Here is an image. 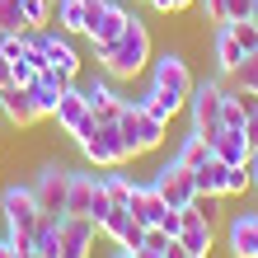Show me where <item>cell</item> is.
I'll return each mask as SVG.
<instances>
[{"instance_id": "cell-4", "label": "cell", "mask_w": 258, "mask_h": 258, "mask_svg": "<svg viewBox=\"0 0 258 258\" xmlns=\"http://www.w3.org/2000/svg\"><path fill=\"white\" fill-rule=\"evenodd\" d=\"M221 75H207V80H192V94L183 103V113H188V132L197 136H207V146H211V136L221 132Z\"/></svg>"}, {"instance_id": "cell-16", "label": "cell", "mask_w": 258, "mask_h": 258, "mask_svg": "<svg viewBox=\"0 0 258 258\" xmlns=\"http://www.w3.org/2000/svg\"><path fill=\"white\" fill-rule=\"evenodd\" d=\"M94 239H99V225L89 216H61V253L56 258H89Z\"/></svg>"}, {"instance_id": "cell-27", "label": "cell", "mask_w": 258, "mask_h": 258, "mask_svg": "<svg viewBox=\"0 0 258 258\" xmlns=\"http://www.w3.org/2000/svg\"><path fill=\"white\" fill-rule=\"evenodd\" d=\"M174 160L178 164H188V169H197L202 160H211V146H207V136H197V132H188L183 141H178V150H174Z\"/></svg>"}, {"instance_id": "cell-20", "label": "cell", "mask_w": 258, "mask_h": 258, "mask_svg": "<svg viewBox=\"0 0 258 258\" xmlns=\"http://www.w3.org/2000/svg\"><path fill=\"white\" fill-rule=\"evenodd\" d=\"M85 99H89V113L99 117V122H117V113H122V99L127 94H117V80H94V85H85Z\"/></svg>"}, {"instance_id": "cell-38", "label": "cell", "mask_w": 258, "mask_h": 258, "mask_svg": "<svg viewBox=\"0 0 258 258\" xmlns=\"http://www.w3.org/2000/svg\"><path fill=\"white\" fill-rule=\"evenodd\" d=\"M164 258H188V249L178 244V239H169V244H164Z\"/></svg>"}, {"instance_id": "cell-43", "label": "cell", "mask_w": 258, "mask_h": 258, "mask_svg": "<svg viewBox=\"0 0 258 258\" xmlns=\"http://www.w3.org/2000/svg\"><path fill=\"white\" fill-rule=\"evenodd\" d=\"M113 258H132V249H117V253H113Z\"/></svg>"}, {"instance_id": "cell-2", "label": "cell", "mask_w": 258, "mask_h": 258, "mask_svg": "<svg viewBox=\"0 0 258 258\" xmlns=\"http://www.w3.org/2000/svg\"><path fill=\"white\" fill-rule=\"evenodd\" d=\"M0 211H5V225L14 230V249H33V225L42 221V207L28 183H5L0 188Z\"/></svg>"}, {"instance_id": "cell-7", "label": "cell", "mask_w": 258, "mask_h": 258, "mask_svg": "<svg viewBox=\"0 0 258 258\" xmlns=\"http://www.w3.org/2000/svg\"><path fill=\"white\" fill-rule=\"evenodd\" d=\"M150 85L160 89V94H169L178 108L188 103V94H192V71H188V61H183V52H160V56H150Z\"/></svg>"}, {"instance_id": "cell-5", "label": "cell", "mask_w": 258, "mask_h": 258, "mask_svg": "<svg viewBox=\"0 0 258 258\" xmlns=\"http://www.w3.org/2000/svg\"><path fill=\"white\" fill-rule=\"evenodd\" d=\"M117 132L127 136V146L136 150V155H150V150H160V146H164V132H169V122H164V117H155L150 108H141V103L122 99Z\"/></svg>"}, {"instance_id": "cell-39", "label": "cell", "mask_w": 258, "mask_h": 258, "mask_svg": "<svg viewBox=\"0 0 258 258\" xmlns=\"http://www.w3.org/2000/svg\"><path fill=\"white\" fill-rule=\"evenodd\" d=\"M132 258H164V253H160V249H146V244H141V249H132Z\"/></svg>"}, {"instance_id": "cell-32", "label": "cell", "mask_w": 258, "mask_h": 258, "mask_svg": "<svg viewBox=\"0 0 258 258\" xmlns=\"http://www.w3.org/2000/svg\"><path fill=\"white\" fill-rule=\"evenodd\" d=\"M230 33H235V42H239V47H244V56H249V52H258V24H253V19L230 24Z\"/></svg>"}, {"instance_id": "cell-31", "label": "cell", "mask_w": 258, "mask_h": 258, "mask_svg": "<svg viewBox=\"0 0 258 258\" xmlns=\"http://www.w3.org/2000/svg\"><path fill=\"white\" fill-rule=\"evenodd\" d=\"M230 80H235L239 89H249V94H258V52H249L244 61L235 66V75H230Z\"/></svg>"}, {"instance_id": "cell-25", "label": "cell", "mask_w": 258, "mask_h": 258, "mask_svg": "<svg viewBox=\"0 0 258 258\" xmlns=\"http://www.w3.org/2000/svg\"><path fill=\"white\" fill-rule=\"evenodd\" d=\"M99 178H103V192H108V202H113V207H127V202H132L136 178H132V174H122V164H117V169H103Z\"/></svg>"}, {"instance_id": "cell-30", "label": "cell", "mask_w": 258, "mask_h": 258, "mask_svg": "<svg viewBox=\"0 0 258 258\" xmlns=\"http://www.w3.org/2000/svg\"><path fill=\"white\" fill-rule=\"evenodd\" d=\"M239 192H249V169H244V164H225L221 197H239Z\"/></svg>"}, {"instance_id": "cell-11", "label": "cell", "mask_w": 258, "mask_h": 258, "mask_svg": "<svg viewBox=\"0 0 258 258\" xmlns=\"http://www.w3.org/2000/svg\"><path fill=\"white\" fill-rule=\"evenodd\" d=\"M28 188H33V197H38L42 211L66 216V192H71V169H66V164H42Z\"/></svg>"}, {"instance_id": "cell-22", "label": "cell", "mask_w": 258, "mask_h": 258, "mask_svg": "<svg viewBox=\"0 0 258 258\" xmlns=\"http://www.w3.org/2000/svg\"><path fill=\"white\" fill-rule=\"evenodd\" d=\"M211 155H216L221 164H244L249 160V136H244V127H221L216 136H211Z\"/></svg>"}, {"instance_id": "cell-15", "label": "cell", "mask_w": 258, "mask_h": 258, "mask_svg": "<svg viewBox=\"0 0 258 258\" xmlns=\"http://www.w3.org/2000/svg\"><path fill=\"white\" fill-rule=\"evenodd\" d=\"M178 244H183L188 253H202V258H211V249H216L211 216H207V211H197L192 202L183 207V230H178Z\"/></svg>"}, {"instance_id": "cell-26", "label": "cell", "mask_w": 258, "mask_h": 258, "mask_svg": "<svg viewBox=\"0 0 258 258\" xmlns=\"http://www.w3.org/2000/svg\"><path fill=\"white\" fill-rule=\"evenodd\" d=\"M221 178H225V164L211 155V160H202L192 169V183H197V192H211V197H221Z\"/></svg>"}, {"instance_id": "cell-37", "label": "cell", "mask_w": 258, "mask_h": 258, "mask_svg": "<svg viewBox=\"0 0 258 258\" xmlns=\"http://www.w3.org/2000/svg\"><path fill=\"white\" fill-rule=\"evenodd\" d=\"M244 169H249V188L258 183V146H249V160H244Z\"/></svg>"}, {"instance_id": "cell-1", "label": "cell", "mask_w": 258, "mask_h": 258, "mask_svg": "<svg viewBox=\"0 0 258 258\" xmlns=\"http://www.w3.org/2000/svg\"><path fill=\"white\" fill-rule=\"evenodd\" d=\"M150 28L136 19H127V28H122V38L117 42H108V47H94V61L103 66V75L108 80H136L146 66H150Z\"/></svg>"}, {"instance_id": "cell-44", "label": "cell", "mask_w": 258, "mask_h": 258, "mask_svg": "<svg viewBox=\"0 0 258 258\" xmlns=\"http://www.w3.org/2000/svg\"><path fill=\"white\" fill-rule=\"evenodd\" d=\"M253 197H258V183H253Z\"/></svg>"}, {"instance_id": "cell-17", "label": "cell", "mask_w": 258, "mask_h": 258, "mask_svg": "<svg viewBox=\"0 0 258 258\" xmlns=\"http://www.w3.org/2000/svg\"><path fill=\"white\" fill-rule=\"evenodd\" d=\"M225 249L230 258H258V211H239L225 225Z\"/></svg>"}, {"instance_id": "cell-29", "label": "cell", "mask_w": 258, "mask_h": 258, "mask_svg": "<svg viewBox=\"0 0 258 258\" xmlns=\"http://www.w3.org/2000/svg\"><path fill=\"white\" fill-rule=\"evenodd\" d=\"M28 19H24V5L19 0H0V33H24Z\"/></svg>"}, {"instance_id": "cell-9", "label": "cell", "mask_w": 258, "mask_h": 258, "mask_svg": "<svg viewBox=\"0 0 258 258\" xmlns=\"http://www.w3.org/2000/svg\"><path fill=\"white\" fill-rule=\"evenodd\" d=\"M52 122L61 127V132L71 136V141H80V136H89V132L99 127V117L89 113L85 85H75V80H71V85L61 89V99H56V113H52Z\"/></svg>"}, {"instance_id": "cell-33", "label": "cell", "mask_w": 258, "mask_h": 258, "mask_svg": "<svg viewBox=\"0 0 258 258\" xmlns=\"http://www.w3.org/2000/svg\"><path fill=\"white\" fill-rule=\"evenodd\" d=\"M19 5H24V19H28V28L52 24V0H19Z\"/></svg>"}, {"instance_id": "cell-13", "label": "cell", "mask_w": 258, "mask_h": 258, "mask_svg": "<svg viewBox=\"0 0 258 258\" xmlns=\"http://www.w3.org/2000/svg\"><path fill=\"white\" fill-rule=\"evenodd\" d=\"M99 235H108L117 249H141L146 244V225L132 216V207H108V216L99 221Z\"/></svg>"}, {"instance_id": "cell-23", "label": "cell", "mask_w": 258, "mask_h": 258, "mask_svg": "<svg viewBox=\"0 0 258 258\" xmlns=\"http://www.w3.org/2000/svg\"><path fill=\"white\" fill-rule=\"evenodd\" d=\"M52 24L61 33H80L85 38V24H89V0H52Z\"/></svg>"}, {"instance_id": "cell-42", "label": "cell", "mask_w": 258, "mask_h": 258, "mask_svg": "<svg viewBox=\"0 0 258 258\" xmlns=\"http://www.w3.org/2000/svg\"><path fill=\"white\" fill-rule=\"evenodd\" d=\"M249 19H253V24H258V0H253V5H249Z\"/></svg>"}, {"instance_id": "cell-6", "label": "cell", "mask_w": 258, "mask_h": 258, "mask_svg": "<svg viewBox=\"0 0 258 258\" xmlns=\"http://www.w3.org/2000/svg\"><path fill=\"white\" fill-rule=\"evenodd\" d=\"M108 192H103V178L99 174H85V169H71V192H66V216H89V221H103L108 216Z\"/></svg>"}, {"instance_id": "cell-21", "label": "cell", "mask_w": 258, "mask_h": 258, "mask_svg": "<svg viewBox=\"0 0 258 258\" xmlns=\"http://www.w3.org/2000/svg\"><path fill=\"white\" fill-rule=\"evenodd\" d=\"M127 207H132V216L141 221L146 230H150V225H160L164 216H169V202L155 192V183H150V178H146V183H136V192H132V202H127Z\"/></svg>"}, {"instance_id": "cell-41", "label": "cell", "mask_w": 258, "mask_h": 258, "mask_svg": "<svg viewBox=\"0 0 258 258\" xmlns=\"http://www.w3.org/2000/svg\"><path fill=\"white\" fill-rule=\"evenodd\" d=\"M0 258H19V249H14V244H0Z\"/></svg>"}, {"instance_id": "cell-35", "label": "cell", "mask_w": 258, "mask_h": 258, "mask_svg": "<svg viewBox=\"0 0 258 258\" xmlns=\"http://www.w3.org/2000/svg\"><path fill=\"white\" fill-rule=\"evenodd\" d=\"M197 10L207 24H225V0H197Z\"/></svg>"}, {"instance_id": "cell-28", "label": "cell", "mask_w": 258, "mask_h": 258, "mask_svg": "<svg viewBox=\"0 0 258 258\" xmlns=\"http://www.w3.org/2000/svg\"><path fill=\"white\" fill-rule=\"evenodd\" d=\"M221 127H244V103H239V85H221Z\"/></svg>"}, {"instance_id": "cell-40", "label": "cell", "mask_w": 258, "mask_h": 258, "mask_svg": "<svg viewBox=\"0 0 258 258\" xmlns=\"http://www.w3.org/2000/svg\"><path fill=\"white\" fill-rule=\"evenodd\" d=\"M0 85H10V61L0 56Z\"/></svg>"}, {"instance_id": "cell-19", "label": "cell", "mask_w": 258, "mask_h": 258, "mask_svg": "<svg viewBox=\"0 0 258 258\" xmlns=\"http://www.w3.org/2000/svg\"><path fill=\"white\" fill-rule=\"evenodd\" d=\"M211 56H216V75H221V80H230L235 66L244 61V47L235 42L230 24H211Z\"/></svg>"}, {"instance_id": "cell-18", "label": "cell", "mask_w": 258, "mask_h": 258, "mask_svg": "<svg viewBox=\"0 0 258 258\" xmlns=\"http://www.w3.org/2000/svg\"><path fill=\"white\" fill-rule=\"evenodd\" d=\"M71 80L61 71H52V66H42L33 80H28V94H33V108L42 113V117H52L56 113V99H61V89H66Z\"/></svg>"}, {"instance_id": "cell-24", "label": "cell", "mask_w": 258, "mask_h": 258, "mask_svg": "<svg viewBox=\"0 0 258 258\" xmlns=\"http://www.w3.org/2000/svg\"><path fill=\"white\" fill-rule=\"evenodd\" d=\"M33 253H42V258H56L61 253V216H52V211H42V221L33 225Z\"/></svg>"}, {"instance_id": "cell-8", "label": "cell", "mask_w": 258, "mask_h": 258, "mask_svg": "<svg viewBox=\"0 0 258 258\" xmlns=\"http://www.w3.org/2000/svg\"><path fill=\"white\" fill-rule=\"evenodd\" d=\"M127 19H132V10L122 5V0H89V24H85L89 52L117 42V38H122V28H127Z\"/></svg>"}, {"instance_id": "cell-3", "label": "cell", "mask_w": 258, "mask_h": 258, "mask_svg": "<svg viewBox=\"0 0 258 258\" xmlns=\"http://www.w3.org/2000/svg\"><path fill=\"white\" fill-rule=\"evenodd\" d=\"M80 155L85 164H94V169H117V164H132L136 160V150L127 146V136L117 132V122H99L89 136H80Z\"/></svg>"}, {"instance_id": "cell-36", "label": "cell", "mask_w": 258, "mask_h": 258, "mask_svg": "<svg viewBox=\"0 0 258 258\" xmlns=\"http://www.w3.org/2000/svg\"><path fill=\"white\" fill-rule=\"evenodd\" d=\"M249 5H253V0H225V24H239V19H249Z\"/></svg>"}, {"instance_id": "cell-10", "label": "cell", "mask_w": 258, "mask_h": 258, "mask_svg": "<svg viewBox=\"0 0 258 258\" xmlns=\"http://www.w3.org/2000/svg\"><path fill=\"white\" fill-rule=\"evenodd\" d=\"M28 38L42 47V56H47L52 71H61L66 80H75V75H80V52H75L71 33H61V28H52V24H38V28H28Z\"/></svg>"}, {"instance_id": "cell-34", "label": "cell", "mask_w": 258, "mask_h": 258, "mask_svg": "<svg viewBox=\"0 0 258 258\" xmlns=\"http://www.w3.org/2000/svg\"><path fill=\"white\" fill-rule=\"evenodd\" d=\"M146 5L155 10V14H183V10L197 5V0H146Z\"/></svg>"}, {"instance_id": "cell-12", "label": "cell", "mask_w": 258, "mask_h": 258, "mask_svg": "<svg viewBox=\"0 0 258 258\" xmlns=\"http://www.w3.org/2000/svg\"><path fill=\"white\" fill-rule=\"evenodd\" d=\"M150 183H155V192H160V197H164V202H169L174 211H183V207L192 202V197H197V183H192V169H188V164H178V160L160 164Z\"/></svg>"}, {"instance_id": "cell-14", "label": "cell", "mask_w": 258, "mask_h": 258, "mask_svg": "<svg viewBox=\"0 0 258 258\" xmlns=\"http://www.w3.org/2000/svg\"><path fill=\"white\" fill-rule=\"evenodd\" d=\"M0 117H5L10 127H38L42 122V113L33 108L28 85H0Z\"/></svg>"}]
</instances>
